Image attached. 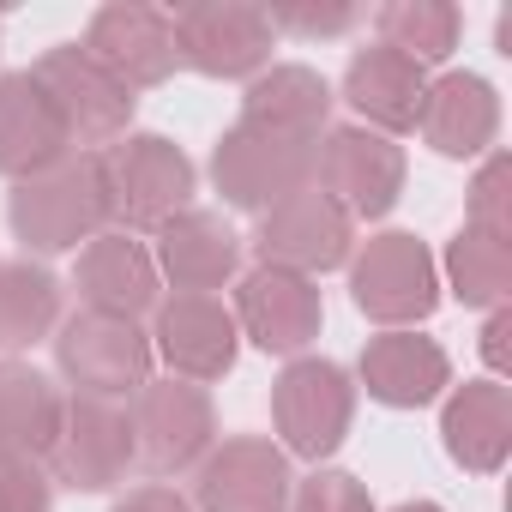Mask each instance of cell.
<instances>
[{
    "label": "cell",
    "instance_id": "1",
    "mask_svg": "<svg viewBox=\"0 0 512 512\" xmlns=\"http://www.w3.org/2000/svg\"><path fill=\"white\" fill-rule=\"evenodd\" d=\"M7 223L31 253H79L115 223V193H109V163L103 151H73L67 163L13 181L7 193Z\"/></svg>",
    "mask_w": 512,
    "mask_h": 512
},
{
    "label": "cell",
    "instance_id": "2",
    "mask_svg": "<svg viewBox=\"0 0 512 512\" xmlns=\"http://www.w3.org/2000/svg\"><path fill=\"white\" fill-rule=\"evenodd\" d=\"M350 302L380 332H416L440 308V266L410 229H380L350 253Z\"/></svg>",
    "mask_w": 512,
    "mask_h": 512
},
{
    "label": "cell",
    "instance_id": "3",
    "mask_svg": "<svg viewBox=\"0 0 512 512\" xmlns=\"http://www.w3.org/2000/svg\"><path fill=\"white\" fill-rule=\"evenodd\" d=\"M314 151H320V139L278 133V127H260V121H235L211 151V181H217L223 205L266 211V205L314 187Z\"/></svg>",
    "mask_w": 512,
    "mask_h": 512
},
{
    "label": "cell",
    "instance_id": "4",
    "mask_svg": "<svg viewBox=\"0 0 512 512\" xmlns=\"http://www.w3.org/2000/svg\"><path fill=\"white\" fill-rule=\"evenodd\" d=\"M272 422L290 458H332L356 422V380L332 356H290L272 380Z\"/></svg>",
    "mask_w": 512,
    "mask_h": 512
},
{
    "label": "cell",
    "instance_id": "5",
    "mask_svg": "<svg viewBox=\"0 0 512 512\" xmlns=\"http://www.w3.org/2000/svg\"><path fill=\"white\" fill-rule=\"evenodd\" d=\"M404 145L374 133V127H326L320 151H314V187L350 217V223H374L404 199Z\"/></svg>",
    "mask_w": 512,
    "mask_h": 512
},
{
    "label": "cell",
    "instance_id": "6",
    "mask_svg": "<svg viewBox=\"0 0 512 512\" xmlns=\"http://www.w3.org/2000/svg\"><path fill=\"white\" fill-rule=\"evenodd\" d=\"M169 31L181 67L205 79H260L278 43L266 7H253V0H193V7L169 13Z\"/></svg>",
    "mask_w": 512,
    "mask_h": 512
},
{
    "label": "cell",
    "instance_id": "7",
    "mask_svg": "<svg viewBox=\"0 0 512 512\" xmlns=\"http://www.w3.org/2000/svg\"><path fill=\"white\" fill-rule=\"evenodd\" d=\"M31 79L43 85V97L55 103V115H61V127H67V139H73V151H103V145H121L127 133H133V91L121 85V79H109L79 43H61V49H49L37 67H31Z\"/></svg>",
    "mask_w": 512,
    "mask_h": 512
},
{
    "label": "cell",
    "instance_id": "8",
    "mask_svg": "<svg viewBox=\"0 0 512 512\" xmlns=\"http://www.w3.org/2000/svg\"><path fill=\"white\" fill-rule=\"evenodd\" d=\"M103 163H109V193H115V217L127 223V235L133 229H163L199 193L193 157L163 133H127L121 145L103 151Z\"/></svg>",
    "mask_w": 512,
    "mask_h": 512
},
{
    "label": "cell",
    "instance_id": "9",
    "mask_svg": "<svg viewBox=\"0 0 512 512\" xmlns=\"http://www.w3.org/2000/svg\"><path fill=\"white\" fill-rule=\"evenodd\" d=\"M55 368L91 398H133L151 380V332L121 314L79 308L55 326Z\"/></svg>",
    "mask_w": 512,
    "mask_h": 512
},
{
    "label": "cell",
    "instance_id": "10",
    "mask_svg": "<svg viewBox=\"0 0 512 512\" xmlns=\"http://www.w3.org/2000/svg\"><path fill=\"white\" fill-rule=\"evenodd\" d=\"M55 482H67L73 494H109L139 470V440H133V410L115 398H91L73 392L67 416H61V440L49 452Z\"/></svg>",
    "mask_w": 512,
    "mask_h": 512
},
{
    "label": "cell",
    "instance_id": "11",
    "mask_svg": "<svg viewBox=\"0 0 512 512\" xmlns=\"http://www.w3.org/2000/svg\"><path fill=\"white\" fill-rule=\"evenodd\" d=\"M133 440H139V470H151L157 482L163 476H181V470H199V458L217 446V410H211V392L193 386V380H145L133 392Z\"/></svg>",
    "mask_w": 512,
    "mask_h": 512
},
{
    "label": "cell",
    "instance_id": "12",
    "mask_svg": "<svg viewBox=\"0 0 512 512\" xmlns=\"http://www.w3.org/2000/svg\"><path fill=\"white\" fill-rule=\"evenodd\" d=\"M290 452L266 434H229L199 458L193 512H290Z\"/></svg>",
    "mask_w": 512,
    "mask_h": 512
},
{
    "label": "cell",
    "instance_id": "13",
    "mask_svg": "<svg viewBox=\"0 0 512 512\" xmlns=\"http://www.w3.org/2000/svg\"><path fill=\"white\" fill-rule=\"evenodd\" d=\"M260 266H284V272H302V278H320V272H338L350 266L356 253V223L320 193V187H302L278 205L260 211Z\"/></svg>",
    "mask_w": 512,
    "mask_h": 512
},
{
    "label": "cell",
    "instance_id": "14",
    "mask_svg": "<svg viewBox=\"0 0 512 512\" xmlns=\"http://www.w3.org/2000/svg\"><path fill=\"white\" fill-rule=\"evenodd\" d=\"M229 314H235L241 338L253 350H266V356H308V344L326 326L320 284L302 278V272H284V266H253L235 284V308Z\"/></svg>",
    "mask_w": 512,
    "mask_h": 512
},
{
    "label": "cell",
    "instance_id": "15",
    "mask_svg": "<svg viewBox=\"0 0 512 512\" xmlns=\"http://www.w3.org/2000/svg\"><path fill=\"white\" fill-rule=\"evenodd\" d=\"M109 79H121L133 97L139 91H157L175 79L181 55H175V31H169V13L157 7H139V0H115V7H97L91 25H85V43H79Z\"/></svg>",
    "mask_w": 512,
    "mask_h": 512
},
{
    "label": "cell",
    "instance_id": "16",
    "mask_svg": "<svg viewBox=\"0 0 512 512\" xmlns=\"http://www.w3.org/2000/svg\"><path fill=\"white\" fill-rule=\"evenodd\" d=\"M151 356H163L175 380L211 386V380H223L235 368L241 326L217 296H181L175 290V296H163L151 308Z\"/></svg>",
    "mask_w": 512,
    "mask_h": 512
},
{
    "label": "cell",
    "instance_id": "17",
    "mask_svg": "<svg viewBox=\"0 0 512 512\" xmlns=\"http://www.w3.org/2000/svg\"><path fill=\"white\" fill-rule=\"evenodd\" d=\"M73 284H79L85 308L121 314V320H139V314H151L163 302V278H157L151 247L139 235H127V229H103L97 241L79 247Z\"/></svg>",
    "mask_w": 512,
    "mask_h": 512
},
{
    "label": "cell",
    "instance_id": "18",
    "mask_svg": "<svg viewBox=\"0 0 512 512\" xmlns=\"http://www.w3.org/2000/svg\"><path fill=\"white\" fill-rule=\"evenodd\" d=\"M157 278H169L181 296H211L241 272V235L229 229L223 211H199L187 205L181 217H169L157 229Z\"/></svg>",
    "mask_w": 512,
    "mask_h": 512
},
{
    "label": "cell",
    "instance_id": "19",
    "mask_svg": "<svg viewBox=\"0 0 512 512\" xmlns=\"http://www.w3.org/2000/svg\"><path fill=\"white\" fill-rule=\"evenodd\" d=\"M416 127H422L428 151H440L452 163L488 157L500 139V91L482 73H440V79H428Z\"/></svg>",
    "mask_w": 512,
    "mask_h": 512
},
{
    "label": "cell",
    "instance_id": "20",
    "mask_svg": "<svg viewBox=\"0 0 512 512\" xmlns=\"http://www.w3.org/2000/svg\"><path fill=\"white\" fill-rule=\"evenodd\" d=\"M356 380L368 386L374 404L386 410H422L434 398H446L452 386V362L434 338L422 332H380L362 344V362H356Z\"/></svg>",
    "mask_w": 512,
    "mask_h": 512
},
{
    "label": "cell",
    "instance_id": "21",
    "mask_svg": "<svg viewBox=\"0 0 512 512\" xmlns=\"http://www.w3.org/2000/svg\"><path fill=\"white\" fill-rule=\"evenodd\" d=\"M422 97H428V67L404 61V55L386 49V43L356 49L350 67H344V103L362 115L356 127H374V133H386V139H398V133L416 127Z\"/></svg>",
    "mask_w": 512,
    "mask_h": 512
},
{
    "label": "cell",
    "instance_id": "22",
    "mask_svg": "<svg viewBox=\"0 0 512 512\" xmlns=\"http://www.w3.org/2000/svg\"><path fill=\"white\" fill-rule=\"evenodd\" d=\"M73 157V139L31 73H0V175L31 181Z\"/></svg>",
    "mask_w": 512,
    "mask_h": 512
},
{
    "label": "cell",
    "instance_id": "23",
    "mask_svg": "<svg viewBox=\"0 0 512 512\" xmlns=\"http://www.w3.org/2000/svg\"><path fill=\"white\" fill-rule=\"evenodd\" d=\"M446 458L470 476H494L512 452V392L500 380H464L440 404Z\"/></svg>",
    "mask_w": 512,
    "mask_h": 512
},
{
    "label": "cell",
    "instance_id": "24",
    "mask_svg": "<svg viewBox=\"0 0 512 512\" xmlns=\"http://www.w3.org/2000/svg\"><path fill=\"white\" fill-rule=\"evenodd\" d=\"M61 416L67 398L43 368H31L25 356H0V452L49 464L61 440Z\"/></svg>",
    "mask_w": 512,
    "mask_h": 512
},
{
    "label": "cell",
    "instance_id": "25",
    "mask_svg": "<svg viewBox=\"0 0 512 512\" xmlns=\"http://www.w3.org/2000/svg\"><path fill=\"white\" fill-rule=\"evenodd\" d=\"M241 121H260V127H278V133L320 139L326 121H332V85H326L314 67H302V61H278V67H266L260 79H247Z\"/></svg>",
    "mask_w": 512,
    "mask_h": 512
},
{
    "label": "cell",
    "instance_id": "26",
    "mask_svg": "<svg viewBox=\"0 0 512 512\" xmlns=\"http://www.w3.org/2000/svg\"><path fill=\"white\" fill-rule=\"evenodd\" d=\"M61 326V278L37 260H0V356H25Z\"/></svg>",
    "mask_w": 512,
    "mask_h": 512
},
{
    "label": "cell",
    "instance_id": "27",
    "mask_svg": "<svg viewBox=\"0 0 512 512\" xmlns=\"http://www.w3.org/2000/svg\"><path fill=\"white\" fill-rule=\"evenodd\" d=\"M374 31L404 61L434 67V61H452V49L464 37V13L452 7V0H386V7L374 13Z\"/></svg>",
    "mask_w": 512,
    "mask_h": 512
},
{
    "label": "cell",
    "instance_id": "28",
    "mask_svg": "<svg viewBox=\"0 0 512 512\" xmlns=\"http://www.w3.org/2000/svg\"><path fill=\"white\" fill-rule=\"evenodd\" d=\"M446 290L464 308H482V314L506 308V296H512V241L482 235V229L464 223L446 241Z\"/></svg>",
    "mask_w": 512,
    "mask_h": 512
},
{
    "label": "cell",
    "instance_id": "29",
    "mask_svg": "<svg viewBox=\"0 0 512 512\" xmlns=\"http://www.w3.org/2000/svg\"><path fill=\"white\" fill-rule=\"evenodd\" d=\"M506 187H512V163H506V151H488V157H482V169H476V181H470L464 223H470V229H482V235L512 241V199H506Z\"/></svg>",
    "mask_w": 512,
    "mask_h": 512
},
{
    "label": "cell",
    "instance_id": "30",
    "mask_svg": "<svg viewBox=\"0 0 512 512\" xmlns=\"http://www.w3.org/2000/svg\"><path fill=\"white\" fill-rule=\"evenodd\" d=\"M290 512H374V500H368L362 476H350V470H314L308 482H296Z\"/></svg>",
    "mask_w": 512,
    "mask_h": 512
},
{
    "label": "cell",
    "instance_id": "31",
    "mask_svg": "<svg viewBox=\"0 0 512 512\" xmlns=\"http://www.w3.org/2000/svg\"><path fill=\"white\" fill-rule=\"evenodd\" d=\"M55 506V476L37 458L0 452V512H49Z\"/></svg>",
    "mask_w": 512,
    "mask_h": 512
},
{
    "label": "cell",
    "instance_id": "32",
    "mask_svg": "<svg viewBox=\"0 0 512 512\" xmlns=\"http://www.w3.org/2000/svg\"><path fill=\"white\" fill-rule=\"evenodd\" d=\"M266 19H272V31H290V37H344L362 13L356 7H266Z\"/></svg>",
    "mask_w": 512,
    "mask_h": 512
},
{
    "label": "cell",
    "instance_id": "33",
    "mask_svg": "<svg viewBox=\"0 0 512 512\" xmlns=\"http://www.w3.org/2000/svg\"><path fill=\"white\" fill-rule=\"evenodd\" d=\"M109 512H193V500L169 482H145V488H127Z\"/></svg>",
    "mask_w": 512,
    "mask_h": 512
},
{
    "label": "cell",
    "instance_id": "34",
    "mask_svg": "<svg viewBox=\"0 0 512 512\" xmlns=\"http://www.w3.org/2000/svg\"><path fill=\"white\" fill-rule=\"evenodd\" d=\"M506 338H512V314H506V308H494V314H488V326H482V356H488V368H494V374L506 368Z\"/></svg>",
    "mask_w": 512,
    "mask_h": 512
},
{
    "label": "cell",
    "instance_id": "35",
    "mask_svg": "<svg viewBox=\"0 0 512 512\" xmlns=\"http://www.w3.org/2000/svg\"><path fill=\"white\" fill-rule=\"evenodd\" d=\"M392 512H446V506H440V500H398Z\"/></svg>",
    "mask_w": 512,
    "mask_h": 512
}]
</instances>
